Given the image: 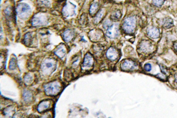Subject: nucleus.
I'll return each instance as SVG.
<instances>
[{"label": "nucleus", "mask_w": 177, "mask_h": 118, "mask_svg": "<svg viewBox=\"0 0 177 118\" xmlns=\"http://www.w3.org/2000/svg\"><path fill=\"white\" fill-rule=\"evenodd\" d=\"M164 0H153V4L156 7H161L163 5Z\"/></svg>", "instance_id": "b1692460"}, {"label": "nucleus", "mask_w": 177, "mask_h": 118, "mask_svg": "<svg viewBox=\"0 0 177 118\" xmlns=\"http://www.w3.org/2000/svg\"><path fill=\"white\" fill-rule=\"evenodd\" d=\"M121 17V12L119 10L113 11L111 15V19L113 21H116L120 19Z\"/></svg>", "instance_id": "6ab92c4d"}, {"label": "nucleus", "mask_w": 177, "mask_h": 118, "mask_svg": "<svg viewBox=\"0 0 177 118\" xmlns=\"http://www.w3.org/2000/svg\"><path fill=\"white\" fill-rule=\"evenodd\" d=\"M175 82H176V83L177 84V74L175 76Z\"/></svg>", "instance_id": "c756f323"}, {"label": "nucleus", "mask_w": 177, "mask_h": 118, "mask_svg": "<svg viewBox=\"0 0 177 118\" xmlns=\"http://www.w3.org/2000/svg\"><path fill=\"white\" fill-rule=\"evenodd\" d=\"M30 12V8L26 4H20L17 6V13L18 15L22 18L25 19L27 18Z\"/></svg>", "instance_id": "7ed1b4c3"}, {"label": "nucleus", "mask_w": 177, "mask_h": 118, "mask_svg": "<svg viewBox=\"0 0 177 118\" xmlns=\"http://www.w3.org/2000/svg\"><path fill=\"white\" fill-rule=\"evenodd\" d=\"M16 67V61L14 59H12L10 62V65H9V68L11 70H13Z\"/></svg>", "instance_id": "393cba45"}, {"label": "nucleus", "mask_w": 177, "mask_h": 118, "mask_svg": "<svg viewBox=\"0 0 177 118\" xmlns=\"http://www.w3.org/2000/svg\"><path fill=\"white\" fill-rule=\"evenodd\" d=\"M106 57L110 60H116L119 56V53L117 50L113 47H110L106 52Z\"/></svg>", "instance_id": "6e6552de"}, {"label": "nucleus", "mask_w": 177, "mask_h": 118, "mask_svg": "<svg viewBox=\"0 0 177 118\" xmlns=\"http://www.w3.org/2000/svg\"><path fill=\"white\" fill-rule=\"evenodd\" d=\"M50 102L49 100H43L42 102L40 103V104L38 105L37 110L38 112L42 113L44 111L47 110L48 108L50 107Z\"/></svg>", "instance_id": "9b49d317"}, {"label": "nucleus", "mask_w": 177, "mask_h": 118, "mask_svg": "<svg viewBox=\"0 0 177 118\" xmlns=\"http://www.w3.org/2000/svg\"><path fill=\"white\" fill-rule=\"evenodd\" d=\"M54 53L58 57L63 58L66 54V49L65 46L60 45L55 49Z\"/></svg>", "instance_id": "9d476101"}, {"label": "nucleus", "mask_w": 177, "mask_h": 118, "mask_svg": "<svg viewBox=\"0 0 177 118\" xmlns=\"http://www.w3.org/2000/svg\"><path fill=\"white\" fill-rule=\"evenodd\" d=\"M162 27L165 29H169L173 25V21L171 19H164L162 20Z\"/></svg>", "instance_id": "a211bd4d"}, {"label": "nucleus", "mask_w": 177, "mask_h": 118, "mask_svg": "<svg viewBox=\"0 0 177 118\" xmlns=\"http://www.w3.org/2000/svg\"><path fill=\"white\" fill-rule=\"evenodd\" d=\"M119 34V25L118 24H112L106 30V35L110 39H115Z\"/></svg>", "instance_id": "423d86ee"}, {"label": "nucleus", "mask_w": 177, "mask_h": 118, "mask_svg": "<svg viewBox=\"0 0 177 118\" xmlns=\"http://www.w3.org/2000/svg\"><path fill=\"white\" fill-rule=\"evenodd\" d=\"M139 49L142 52L145 53L151 52L154 49V46L152 43L148 41H144L140 44Z\"/></svg>", "instance_id": "0eeeda50"}, {"label": "nucleus", "mask_w": 177, "mask_h": 118, "mask_svg": "<svg viewBox=\"0 0 177 118\" xmlns=\"http://www.w3.org/2000/svg\"><path fill=\"white\" fill-rule=\"evenodd\" d=\"M38 5L40 7H48L50 4V2L47 0H38Z\"/></svg>", "instance_id": "412c9836"}, {"label": "nucleus", "mask_w": 177, "mask_h": 118, "mask_svg": "<svg viewBox=\"0 0 177 118\" xmlns=\"http://www.w3.org/2000/svg\"><path fill=\"white\" fill-rule=\"evenodd\" d=\"M32 93L27 90H25L22 92V98L26 102H30L32 99Z\"/></svg>", "instance_id": "f3484780"}, {"label": "nucleus", "mask_w": 177, "mask_h": 118, "mask_svg": "<svg viewBox=\"0 0 177 118\" xmlns=\"http://www.w3.org/2000/svg\"><path fill=\"white\" fill-rule=\"evenodd\" d=\"M74 32L71 29H67L65 32L63 33V38L65 39V40L68 42L70 41H71L73 37H74Z\"/></svg>", "instance_id": "2eb2a0df"}, {"label": "nucleus", "mask_w": 177, "mask_h": 118, "mask_svg": "<svg viewBox=\"0 0 177 118\" xmlns=\"http://www.w3.org/2000/svg\"><path fill=\"white\" fill-rule=\"evenodd\" d=\"M136 67V64L131 60H127L124 61L121 64V69L125 71H129L134 70Z\"/></svg>", "instance_id": "1a4fd4ad"}, {"label": "nucleus", "mask_w": 177, "mask_h": 118, "mask_svg": "<svg viewBox=\"0 0 177 118\" xmlns=\"http://www.w3.org/2000/svg\"><path fill=\"white\" fill-rule=\"evenodd\" d=\"M112 24H112V22H111L110 20H106L105 22H104L103 26V27H104L105 29H108L109 27H111Z\"/></svg>", "instance_id": "a878e982"}, {"label": "nucleus", "mask_w": 177, "mask_h": 118, "mask_svg": "<svg viewBox=\"0 0 177 118\" xmlns=\"http://www.w3.org/2000/svg\"><path fill=\"white\" fill-rule=\"evenodd\" d=\"M31 40H32V34L30 32L26 34L24 38V43H25L27 45H28V44L30 43Z\"/></svg>", "instance_id": "4be33fe9"}, {"label": "nucleus", "mask_w": 177, "mask_h": 118, "mask_svg": "<svg viewBox=\"0 0 177 118\" xmlns=\"http://www.w3.org/2000/svg\"><path fill=\"white\" fill-rule=\"evenodd\" d=\"M97 48H95L94 49V53L96 54V55H99V54H101L102 50L100 48V47H96Z\"/></svg>", "instance_id": "bb28decb"}, {"label": "nucleus", "mask_w": 177, "mask_h": 118, "mask_svg": "<svg viewBox=\"0 0 177 118\" xmlns=\"http://www.w3.org/2000/svg\"><path fill=\"white\" fill-rule=\"evenodd\" d=\"M44 92L47 95L55 96L58 94L60 90L61 85L59 82H52L44 86Z\"/></svg>", "instance_id": "f257e3e1"}, {"label": "nucleus", "mask_w": 177, "mask_h": 118, "mask_svg": "<svg viewBox=\"0 0 177 118\" xmlns=\"http://www.w3.org/2000/svg\"><path fill=\"white\" fill-rule=\"evenodd\" d=\"M102 35V32L99 30H95L92 31L89 34L90 39L93 41L98 40L100 39Z\"/></svg>", "instance_id": "ddd939ff"}, {"label": "nucleus", "mask_w": 177, "mask_h": 118, "mask_svg": "<svg viewBox=\"0 0 177 118\" xmlns=\"http://www.w3.org/2000/svg\"><path fill=\"white\" fill-rule=\"evenodd\" d=\"M144 69H145V70L146 71H147V72H149V71L151 70V69H152V66H151V64L147 63V64H146V65L144 66Z\"/></svg>", "instance_id": "cd10ccee"}, {"label": "nucleus", "mask_w": 177, "mask_h": 118, "mask_svg": "<svg viewBox=\"0 0 177 118\" xmlns=\"http://www.w3.org/2000/svg\"><path fill=\"white\" fill-rule=\"evenodd\" d=\"M136 27V20L133 17H128L123 22L122 28L127 33H132Z\"/></svg>", "instance_id": "f03ea898"}, {"label": "nucleus", "mask_w": 177, "mask_h": 118, "mask_svg": "<svg viewBox=\"0 0 177 118\" xmlns=\"http://www.w3.org/2000/svg\"><path fill=\"white\" fill-rule=\"evenodd\" d=\"M99 10V5L98 3L97 2H93L92 4L90 5V9H89V12L90 14L92 16L96 15L98 13V11Z\"/></svg>", "instance_id": "dca6fc26"}, {"label": "nucleus", "mask_w": 177, "mask_h": 118, "mask_svg": "<svg viewBox=\"0 0 177 118\" xmlns=\"http://www.w3.org/2000/svg\"><path fill=\"white\" fill-rule=\"evenodd\" d=\"M94 63V59L90 53H87L85 56L83 62L82 64V70H88L91 69Z\"/></svg>", "instance_id": "39448f33"}, {"label": "nucleus", "mask_w": 177, "mask_h": 118, "mask_svg": "<svg viewBox=\"0 0 177 118\" xmlns=\"http://www.w3.org/2000/svg\"><path fill=\"white\" fill-rule=\"evenodd\" d=\"M147 33L148 35L152 39H156L159 35V31L156 27H150L148 29Z\"/></svg>", "instance_id": "4468645a"}, {"label": "nucleus", "mask_w": 177, "mask_h": 118, "mask_svg": "<svg viewBox=\"0 0 177 118\" xmlns=\"http://www.w3.org/2000/svg\"><path fill=\"white\" fill-rule=\"evenodd\" d=\"M33 76L30 75H27L25 76L24 77V80H25V83L27 84H28V83H30L32 82V81H33Z\"/></svg>", "instance_id": "5701e85b"}, {"label": "nucleus", "mask_w": 177, "mask_h": 118, "mask_svg": "<svg viewBox=\"0 0 177 118\" xmlns=\"http://www.w3.org/2000/svg\"><path fill=\"white\" fill-rule=\"evenodd\" d=\"M103 15H104V11H102V10L99 11V12L96 14V17H95V19L94 22H95V24H98V22H99L101 20V19L103 18Z\"/></svg>", "instance_id": "aec40b11"}, {"label": "nucleus", "mask_w": 177, "mask_h": 118, "mask_svg": "<svg viewBox=\"0 0 177 118\" xmlns=\"http://www.w3.org/2000/svg\"><path fill=\"white\" fill-rule=\"evenodd\" d=\"M55 66V62L53 60L47 59L43 62L41 68L44 72L50 73L51 71H53Z\"/></svg>", "instance_id": "20e7f679"}, {"label": "nucleus", "mask_w": 177, "mask_h": 118, "mask_svg": "<svg viewBox=\"0 0 177 118\" xmlns=\"http://www.w3.org/2000/svg\"><path fill=\"white\" fill-rule=\"evenodd\" d=\"M45 22V17L42 15H37L33 19L32 23L34 26H39Z\"/></svg>", "instance_id": "f8f14e48"}, {"label": "nucleus", "mask_w": 177, "mask_h": 118, "mask_svg": "<svg viewBox=\"0 0 177 118\" xmlns=\"http://www.w3.org/2000/svg\"><path fill=\"white\" fill-rule=\"evenodd\" d=\"M174 47L175 48V49L176 50V51L177 52V43H174Z\"/></svg>", "instance_id": "c85d7f7f"}]
</instances>
